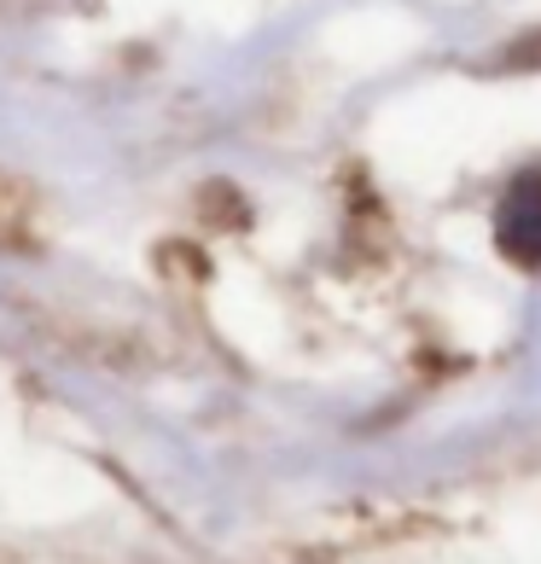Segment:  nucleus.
I'll use <instances>...</instances> for the list:
<instances>
[{
	"label": "nucleus",
	"instance_id": "1",
	"mask_svg": "<svg viewBox=\"0 0 541 564\" xmlns=\"http://www.w3.org/2000/svg\"><path fill=\"white\" fill-rule=\"evenodd\" d=\"M495 245H501L507 262L530 268V274L541 268V170L507 186L501 210H495Z\"/></svg>",
	"mask_w": 541,
	"mask_h": 564
},
{
	"label": "nucleus",
	"instance_id": "2",
	"mask_svg": "<svg viewBox=\"0 0 541 564\" xmlns=\"http://www.w3.org/2000/svg\"><path fill=\"white\" fill-rule=\"evenodd\" d=\"M512 65H541V35L518 41V47H512Z\"/></svg>",
	"mask_w": 541,
	"mask_h": 564
}]
</instances>
